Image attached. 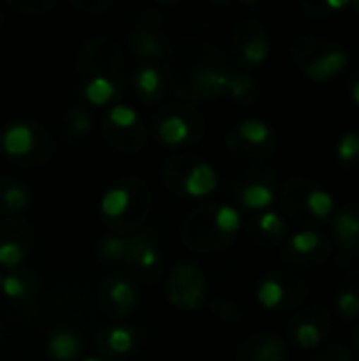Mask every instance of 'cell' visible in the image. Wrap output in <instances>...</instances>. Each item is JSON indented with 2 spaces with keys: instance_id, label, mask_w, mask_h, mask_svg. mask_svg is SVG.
Here are the masks:
<instances>
[{
  "instance_id": "cell-9",
  "label": "cell",
  "mask_w": 359,
  "mask_h": 361,
  "mask_svg": "<svg viewBox=\"0 0 359 361\" xmlns=\"http://www.w3.org/2000/svg\"><path fill=\"white\" fill-rule=\"evenodd\" d=\"M231 47L245 68H258L271 53V42L264 25L256 19H241L231 36Z\"/></svg>"
},
{
  "instance_id": "cell-4",
  "label": "cell",
  "mask_w": 359,
  "mask_h": 361,
  "mask_svg": "<svg viewBox=\"0 0 359 361\" xmlns=\"http://www.w3.org/2000/svg\"><path fill=\"white\" fill-rule=\"evenodd\" d=\"M307 281L294 271H275L267 275L256 290V300L267 311L298 309L307 300Z\"/></svg>"
},
{
  "instance_id": "cell-45",
  "label": "cell",
  "mask_w": 359,
  "mask_h": 361,
  "mask_svg": "<svg viewBox=\"0 0 359 361\" xmlns=\"http://www.w3.org/2000/svg\"><path fill=\"white\" fill-rule=\"evenodd\" d=\"M83 361H102V360H97V357H87V360H83Z\"/></svg>"
},
{
  "instance_id": "cell-23",
  "label": "cell",
  "mask_w": 359,
  "mask_h": 361,
  "mask_svg": "<svg viewBox=\"0 0 359 361\" xmlns=\"http://www.w3.org/2000/svg\"><path fill=\"white\" fill-rule=\"evenodd\" d=\"M336 159L349 176L359 178V129H349L341 135L336 144Z\"/></svg>"
},
{
  "instance_id": "cell-34",
  "label": "cell",
  "mask_w": 359,
  "mask_h": 361,
  "mask_svg": "<svg viewBox=\"0 0 359 361\" xmlns=\"http://www.w3.org/2000/svg\"><path fill=\"white\" fill-rule=\"evenodd\" d=\"M25 258V250L13 241H0V267L17 269Z\"/></svg>"
},
{
  "instance_id": "cell-32",
  "label": "cell",
  "mask_w": 359,
  "mask_h": 361,
  "mask_svg": "<svg viewBox=\"0 0 359 361\" xmlns=\"http://www.w3.org/2000/svg\"><path fill=\"white\" fill-rule=\"evenodd\" d=\"M226 97H233L239 102H252L256 97V82L243 72H233Z\"/></svg>"
},
{
  "instance_id": "cell-41",
  "label": "cell",
  "mask_w": 359,
  "mask_h": 361,
  "mask_svg": "<svg viewBox=\"0 0 359 361\" xmlns=\"http://www.w3.org/2000/svg\"><path fill=\"white\" fill-rule=\"evenodd\" d=\"M347 93H349L351 102L359 108V70L351 72V76L347 80Z\"/></svg>"
},
{
  "instance_id": "cell-37",
  "label": "cell",
  "mask_w": 359,
  "mask_h": 361,
  "mask_svg": "<svg viewBox=\"0 0 359 361\" xmlns=\"http://www.w3.org/2000/svg\"><path fill=\"white\" fill-rule=\"evenodd\" d=\"M8 6L15 13H21V15H44L47 11H51L55 6V2H47V0H40V2H8Z\"/></svg>"
},
{
  "instance_id": "cell-12",
  "label": "cell",
  "mask_w": 359,
  "mask_h": 361,
  "mask_svg": "<svg viewBox=\"0 0 359 361\" xmlns=\"http://www.w3.org/2000/svg\"><path fill=\"white\" fill-rule=\"evenodd\" d=\"M167 298L180 309H199L205 298V277L195 262H178L167 281Z\"/></svg>"
},
{
  "instance_id": "cell-15",
  "label": "cell",
  "mask_w": 359,
  "mask_h": 361,
  "mask_svg": "<svg viewBox=\"0 0 359 361\" xmlns=\"http://www.w3.org/2000/svg\"><path fill=\"white\" fill-rule=\"evenodd\" d=\"M332 235L345 256L359 258V199L349 201L334 214Z\"/></svg>"
},
{
  "instance_id": "cell-39",
  "label": "cell",
  "mask_w": 359,
  "mask_h": 361,
  "mask_svg": "<svg viewBox=\"0 0 359 361\" xmlns=\"http://www.w3.org/2000/svg\"><path fill=\"white\" fill-rule=\"evenodd\" d=\"M214 313H216L220 319H224V322H239V319H241L239 309H237L233 302H229V300H216V302H214Z\"/></svg>"
},
{
  "instance_id": "cell-1",
  "label": "cell",
  "mask_w": 359,
  "mask_h": 361,
  "mask_svg": "<svg viewBox=\"0 0 359 361\" xmlns=\"http://www.w3.org/2000/svg\"><path fill=\"white\" fill-rule=\"evenodd\" d=\"M288 55L307 78L317 82L336 78L349 63V51L336 38L313 32L294 36Z\"/></svg>"
},
{
  "instance_id": "cell-20",
  "label": "cell",
  "mask_w": 359,
  "mask_h": 361,
  "mask_svg": "<svg viewBox=\"0 0 359 361\" xmlns=\"http://www.w3.org/2000/svg\"><path fill=\"white\" fill-rule=\"evenodd\" d=\"M182 192L193 197V199H201L209 192L216 190L218 186V173L209 163H195L182 178Z\"/></svg>"
},
{
  "instance_id": "cell-42",
  "label": "cell",
  "mask_w": 359,
  "mask_h": 361,
  "mask_svg": "<svg viewBox=\"0 0 359 361\" xmlns=\"http://www.w3.org/2000/svg\"><path fill=\"white\" fill-rule=\"evenodd\" d=\"M74 6L78 8V11H85V13H89V15H95L97 11H108L112 4L110 2H74Z\"/></svg>"
},
{
  "instance_id": "cell-28",
  "label": "cell",
  "mask_w": 359,
  "mask_h": 361,
  "mask_svg": "<svg viewBox=\"0 0 359 361\" xmlns=\"http://www.w3.org/2000/svg\"><path fill=\"white\" fill-rule=\"evenodd\" d=\"M135 89L140 91V95L144 99H152L159 95V91L163 89V78L161 72L154 66H144L142 70H138L135 74Z\"/></svg>"
},
{
  "instance_id": "cell-16",
  "label": "cell",
  "mask_w": 359,
  "mask_h": 361,
  "mask_svg": "<svg viewBox=\"0 0 359 361\" xmlns=\"http://www.w3.org/2000/svg\"><path fill=\"white\" fill-rule=\"evenodd\" d=\"M237 361H288V345L275 332H260L239 347Z\"/></svg>"
},
{
  "instance_id": "cell-44",
  "label": "cell",
  "mask_w": 359,
  "mask_h": 361,
  "mask_svg": "<svg viewBox=\"0 0 359 361\" xmlns=\"http://www.w3.org/2000/svg\"><path fill=\"white\" fill-rule=\"evenodd\" d=\"M347 11H351L353 13V17L359 21V0H355V2H349V8Z\"/></svg>"
},
{
  "instance_id": "cell-7",
  "label": "cell",
  "mask_w": 359,
  "mask_h": 361,
  "mask_svg": "<svg viewBox=\"0 0 359 361\" xmlns=\"http://www.w3.org/2000/svg\"><path fill=\"white\" fill-rule=\"evenodd\" d=\"M277 140L273 129L258 118L241 121L229 133V148L243 159H264L275 152Z\"/></svg>"
},
{
  "instance_id": "cell-29",
  "label": "cell",
  "mask_w": 359,
  "mask_h": 361,
  "mask_svg": "<svg viewBox=\"0 0 359 361\" xmlns=\"http://www.w3.org/2000/svg\"><path fill=\"white\" fill-rule=\"evenodd\" d=\"M0 203H2L0 207H2L4 212L15 214V212H21V209L28 207L30 197H28V192H25V188H23L21 184H17V182H6L4 186H0Z\"/></svg>"
},
{
  "instance_id": "cell-24",
  "label": "cell",
  "mask_w": 359,
  "mask_h": 361,
  "mask_svg": "<svg viewBox=\"0 0 359 361\" xmlns=\"http://www.w3.org/2000/svg\"><path fill=\"white\" fill-rule=\"evenodd\" d=\"M102 127H104L106 140L123 152H138L146 142V133H144L142 125H138L133 129H114V127L104 123Z\"/></svg>"
},
{
  "instance_id": "cell-3",
  "label": "cell",
  "mask_w": 359,
  "mask_h": 361,
  "mask_svg": "<svg viewBox=\"0 0 359 361\" xmlns=\"http://www.w3.org/2000/svg\"><path fill=\"white\" fill-rule=\"evenodd\" d=\"M99 209L118 237H131L150 212V192L144 182L129 180V184L108 188L102 197Z\"/></svg>"
},
{
  "instance_id": "cell-46",
  "label": "cell",
  "mask_w": 359,
  "mask_h": 361,
  "mask_svg": "<svg viewBox=\"0 0 359 361\" xmlns=\"http://www.w3.org/2000/svg\"><path fill=\"white\" fill-rule=\"evenodd\" d=\"M0 283H2V275H0Z\"/></svg>"
},
{
  "instance_id": "cell-10",
  "label": "cell",
  "mask_w": 359,
  "mask_h": 361,
  "mask_svg": "<svg viewBox=\"0 0 359 361\" xmlns=\"http://www.w3.org/2000/svg\"><path fill=\"white\" fill-rule=\"evenodd\" d=\"M49 135L44 133V129L40 125L34 123H13L8 125L2 135H0V146L2 152L15 161H28V163H36V152L40 150L44 157H51V148H40V142H47Z\"/></svg>"
},
{
  "instance_id": "cell-38",
  "label": "cell",
  "mask_w": 359,
  "mask_h": 361,
  "mask_svg": "<svg viewBox=\"0 0 359 361\" xmlns=\"http://www.w3.org/2000/svg\"><path fill=\"white\" fill-rule=\"evenodd\" d=\"M68 123H70V129H72L74 133H78V135L89 133V129H91V116H89V112H85L83 108L70 110V112H68Z\"/></svg>"
},
{
  "instance_id": "cell-25",
  "label": "cell",
  "mask_w": 359,
  "mask_h": 361,
  "mask_svg": "<svg viewBox=\"0 0 359 361\" xmlns=\"http://www.w3.org/2000/svg\"><path fill=\"white\" fill-rule=\"evenodd\" d=\"M80 353V341L70 330H57L49 336V355L55 361H74Z\"/></svg>"
},
{
  "instance_id": "cell-2",
  "label": "cell",
  "mask_w": 359,
  "mask_h": 361,
  "mask_svg": "<svg viewBox=\"0 0 359 361\" xmlns=\"http://www.w3.org/2000/svg\"><path fill=\"white\" fill-rule=\"evenodd\" d=\"M281 207L300 231H320L334 218V197L311 178H292L284 184Z\"/></svg>"
},
{
  "instance_id": "cell-40",
  "label": "cell",
  "mask_w": 359,
  "mask_h": 361,
  "mask_svg": "<svg viewBox=\"0 0 359 361\" xmlns=\"http://www.w3.org/2000/svg\"><path fill=\"white\" fill-rule=\"evenodd\" d=\"M87 49H89V53H91V55H97V57H99L97 49H91L89 44H85V51H87ZM106 55H110V57H112V55H118V53H116V49H114V44H112V49H110ZM99 66H102V61H93V63H87V68H83V70L91 72V70H99ZM106 66H108L110 70H114V68L118 66V57H116V59H106Z\"/></svg>"
},
{
  "instance_id": "cell-26",
  "label": "cell",
  "mask_w": 359,
  "mask_h": 361,
  "mask_svg": "<svg viewBox=\"0 0 359 361\" xmlns=\"http://www.w3.org/2000/svg\"><path fill=\"white\" fill-rule=\"evenodd\" d=\"M99 343L104 345L106 353H110L114 357H121V355H127V353L133 351V347H135V334L129 328L116 326V328L106 330L99 336Z\"/></svg>"
},
{
  "instance_id": "cell-6",
  "label": "cell",
  "mask_w": 359,
  "mask_h": 361,
  "mask_svg": "<svg viewBox=\"0 0 359 361\" xmlns=\"http://www.w3.org/2000/svg\"><path fill=\"white\" fill-rule=\"evenodd\" d=\"M332 256V241L320 231H298L284 247V258L292 269L313 271L324 267Z\"/></svg>"
},
{
  "instance_id": "cell-27",
  "label": "cell",
  "mask_w": 359,
  "mask_h": 361,
  "mask_svg": "<svg viewBox=\"0 0 359 361\" xmlns=\"http://www.w3.org/2000/svg\"><path fill=\"white\" fill-rule=\"evenodd\" d=\"M300 8L311 19H328V17H334L341 11H347L349 0H345V2L343 0H303Z\"/></svg>"
},
{
  "instance_id": "cell-19",
  "label": "cell",
  "mask_w": 359,
  "mask_h": 361,
  "mask_svg": "<svg viewBox=\"0 0 359 361\" xmlns=\"http://www.w3.org/2000/svg\"><path fill=\"white\" fill-rule=\"evenodd\" d=\"M252 239L267 247L279 245L288 239V224L277 212H262L252 222Z\"/></svg>"
},
{
  "instance_id": "cell-17",
  "label": "cell",
  "mask_w": 359,
  "mask_h": 361,
  "mask_svg": "<svg viewBox=\"0 0 359 361\" xmlns=\"http://www.w3.org/2000/svg\"><path fill=\"white\" fill-rule=\"evenodd\" d=\"M334 309L345 322L359 319V269H349L341 277L334 292Z\"/></svg>"
},
{
  "instance_id": "cell-11",
  "label": "cell",
  "mask_w": 359,
  "mask_h": 361,
  "mask_svg": "<svg viewBox=\"0 0 359 361\" xmlns=\"http://www.w3.org/2000/svg\"><path fill=\"white\" fill-rule=\"evenodd\" d=\"M123 262L129 275L140 283H154L161 277V254L148 233H135L127 237Z\"/></svg>"
},
{
  "instance_id": "cell-5",
  "label": "cell",
  "mask_w": 359,
  "mask_h": 361,
  "mask_svg": "<svg viewBox=\"0 0 359 361\" xmlns=\"http://www.w3.org/2000/svg\"><path fill=\"white\" fill-rule=\"evenodd\" d=\"M332 311L322 305H307L303 309H298V313L292 317L290 326H288V336L292 338V343L305 351H311L315 347H320L332 332Z\"/></svg>"
},
{
  "instance_id": "cell-14",
  "label": "cell",
  "mask_w": 359,
  "mask_h": 361,
  "mask_svg": "<svg viewBox=\"0 0 359 361\" xmlns=\"http://www.w3.org/2000/svg\"><path fill=\"white\" fill-rule=\"evenodd\" d=\"M99 302L108 315L125 317L138 305V290L123 275H110L99 288Z\"/></svg>"
},
{
  "instance_id": "cell-31",
  "label": "cell",
  "mask_w": 359,
  "mask_h": 361,
  "mask_svg": "<svg viewBox=\"0 0 359 361\" xmlns=\"http://www.w3.org/2000/svg\"><path fill=\"white\" fill-rule=\"evenodd\" d=\"M104 123L114 127V129H133V127L140 125V116H138V112L131 106L116 104V106L110 108V112L106 114Z\"/></svg>"
},
{
  "instance_id": "cell-21",
  "label": "cell",
  "mask_w": 359,
  "mask_h": 361,
  "mask_svg": "<svg viewBox=\"0 0 359 361\" xmlns=\"http://www.w3.org/2000/svg\"><path fill=\"white\" fill-rule=\"evenodd\" d=\"M129 44L142 57H161L167 51V42L161 36V32L157 27L144 25V23L129 30Z\"/></svg>"
},
{
  "instance_id": "cell-33",
  "label": "cell",
  "mask_w": 359,
  "mask_h": 361,
  "mask_svg": "<svg viewBox=\"0 0 359 361\" xmlns=\"http://www.w3.org/2000/svg\"><path fill=\"white\" fill-rule=\"evenodd\" d=\"M125 243H127V237H118V235L106 237V239L99 243L97 254H99L106 262H123Z\"/></svg>"
},
{
  "instance_id": "cell-8",
  "label": "cell",
  "mask_w": 359,
  "mask_h": 361,
  "mask_svg": "<svg viewBox=\"0 0 359 361\" xmlns=\"http://www.w3.org/2000/svg\"><path fill=\"white\" fill-rule=\"evenodd\" d=\"M214 212H216V203H207V205L199 207L186 220V224L182 228V235H184V243L190 250H197V252H218V250H224L226 245H231L235 241V239L226 237L218 228Z\"/></svg>"
},
{
  "instance_id": "cell-30",
  "label": "cell",
  "mask_w": 359,
  "mask_h": 361,
  "mask_svg": "<svg viewBox=\"0 0 359 361\" xmlns=\"http://www.w3.org/2000/svg\"><path fill=\"white\" fill-rule=\"evenodd\" d=\"M0 237H2V241H13V243L21 245L25 250V254L32 245V228L23 220H8L0 228Z\"/></svg>"
},
{
  "instance_id": "cell-18",
  "label": "cell",
  "mask_w": 359,
  "mask_h": 361,
  "mask_svg": "<svg viewBox=\"0 0 359 361\" xmlns=\"http://www.w3.org/2000/svg\"><path fill=\"white\" fill-rule=\"evenodd\" d=\"M157 135L167 146H182V144H195L201 133H197L190 125V121L184 114H163L157 121Z\"/></svg>"
},
{
  "instance_id": "cell-36",
  "label": "cell",
  "mask_w": 359,
  "mask_h": 361,
  "mask_svg": "<svg viewBox=\"0 0 359 361\" xmlns=\"http://www.w3.org/2000/svg\"><path fill=\"white\" fill-rule=\"evenodd\" d=\"M0 290H2V294L6 298H13L15 300V298H23L25 296L28 286H25V281L19 275H6V277H2Z\"/></svg>"
},
{
  "instance_id": "cell-35",
  "label": "cell",
  "mask_w": 359,
  "mask_h": 361,
  "mask_svg": "<svg viewBox=\"0 0 359 361\" xmlns=\"http://www.w3.org/2000/svg\"><path fill=\"white\" fill-rule=\"evenodd\" d=\"M311 361H353V353L345 345L332 343V345L324 347L317 355H313Z\"/></svg>"
},
{
  "instance_id": "cell-22",
  "label": "cell",
  "mask_w": 359,
  "mask_h": 361,
  "mask_svg": "<svg viewBox=\"0 0 359 361\" xmlns=\"http://www.w3.org/2000/svg\"><path fill=\"white\" fill-rule=\"evenodd\" d=\"M83 95L91 106H108L118 95V82L102 74H95L85 82Z\"/></svg>"
},
{
  "instance_id": "cell-43",
  "label": "cell",
  "mask_w": 359,
  "mask_h": 361,
  "mask_svg": "<svg viewBox=\"0 0 359 361\" xmlns=\"http://www.w3.org/2000/svg\"><path fill=\"white\" fill-rule=\"evenodd\" d=\"M353 355H358L359 360V326L355 328V332H353V351H351Z\"/></svg>"
},
{
  "instance_id": "cell-13",
  "label": "cell",
  "mask_w": 359,
  "mask_h": 361,
  "mask_svg": "<svg viewBox=\"0 0 359 361\" xmlns=\"http://www.w3.org/2000/svg\"><path fill=\"white\" fill-rule=\"evenodd\" d=\"M277 178L271 169H254L237 184V199L245 209L264 212L277 197Z\"/></svg>"
}]
</instances>
